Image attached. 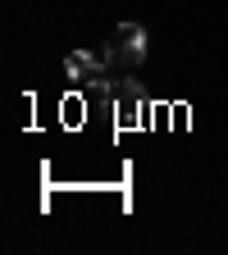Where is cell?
<instances>
[{
    "label": "cell",
    "mask_w": 228,
    "mask_h": 255,
    "mask_svg": "<svg viewBox=\"0 0 228 255\" xmlns=\"http://www.w3.org/2000/svg\"><path fill=\"white\" fill-rule=\"evenodd\" d=\"M105 59L119 64V69H137V64L146 59V27H142V23H119Z\"/></svg>",
    "instance_id": "cell-1"
},
{
    "label": "cell",
    "mask_w": 228,
    "mask_h": 255,
    "mask_svg": "<svg viewBox=\"0 0 228 255\" xmlns=\"http://www.w3.org/2000/svg\"><path fill=\"white\" fill-rule=\"evenodd\" d=\"M105 55H91V50H69V55H64V73H69L73 82H82V87H91L96 78H101L105 73Z\"/></svg>",
    "instance_id": "cell-2"
},
{
    "label": "cell",
    "mask_w": 228,
    "mask_h": 255,
    "mask_svg": "<svg viewBox=\"0 0 228 255\" xmlns=\"http://www.w3.org/2000/svg\"><path fill=\"white\" fill-rule=\"evenodd\" d=\"M114 114H119V128H137L142 123V91L133 78H123L119 91H114Z\"/></svg>",
    "instance_id": "cell-3"
}]
</instances>
